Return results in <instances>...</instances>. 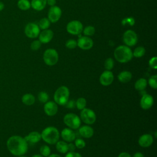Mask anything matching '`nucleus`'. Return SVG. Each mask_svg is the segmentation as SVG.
Here are the masks:
<instances>
[{"label":"nucleus","mask_w":157,"mask_h":157,"mask_svg":"<svg viewBox=\"0 0 157 157\" xmlns=\"http://www.w3.org/2000/svg\"><path fill=\"white\" fill-rule=\"evenodd\" d=\"M53 32L51 29H44L39 34V40L42 44H47L51 41L53 37Z\"/></svg>","instance_id":"a211bd4d"},{"label":"nucleus","mask_w":157,"mask_h":157,"mask_svg":"<svg viewBox=\"0 0 157 157\" xmlns=\"http://www.w3.org/2000/svg\"><path fill=\"white\" fill-rule=\"evenodd\" d=\"M18 8L22 10H27L31 7V2L28 0H19L17 2Z\"/></svg>","instance_id":"a878e982"},{"label":"nucleus","mask_w":157,"mask_h":157,"mask_svg":"<svg viewBox=\"0 0 157 157\" xmlns=\"http://www.w3.org/2000/svg\"><path fill=\"white\" fill-rule=\"evenodd\" d=\"M137 34L132 30H127L123 34V40L128 47L135 45L137 42Z\"/></svg>","instance_id":"6e6552de"},{"label":"nucleus","mask_w":157,"mask_h":157,"mask_svg":"<svg viewBox=\"0 0 157 157\" xmlns=\"http://www.w3.org/2000/svg\"><path fill=\"white\" fill-rule=\"evenodd\" d=\"M132 75L131 72L128 71H123L119 73L117 77L118 80L121 83H128L132 78Z\"/></svg>","instance_id":"412c9836"},{"label":"nucleus","mask_w":157,"mask_h":157,"mask_svg":"<svg viewBox=\"0 0 157 157\" xmlns=\"http://www.w3.org/2000/svg\"><path fill=\"white\" fill-rule=\"evenodd\" d=\"M66 30L71 34L77 35L82 32L83 25L78 20H72L67 23Z\"/></svg>","instance_id":"1a4fd4ad"},{"label":"nucleus","mask_w":157,"mask_h":157,"mask_svg":"<svg viewBox=\"0 0 157 157\" xmlns=\"http://www.w3.org/2000/svg\"><path fill=\"white\" fill-rule=\"evenodd\" d=\"M61 9L56 6H52L48 12V19L52 23L57 22L61 16Z\"/></svg>","instance_id":"9b49d317"},{"label":"nucleus","mask_w":157,"mask_h":157,"mask_svg":"<svg viewBox=\"0 0 157 157\" xmlns=\"http://www.w3.org/2000/svg\"><path fill=\"white\" fill-rule=\"evenodd\" d=\"M65 45L69 49H74L77 46V41L71 39L66 41Z\"/></svg>","instance_id":"c9c22d12"},{"label":"nucleus","mask_w":157,"mask_h":157,"mask_svg":"<svg viewBox=\"0 0 157 157\" xmlns=\"http://www.w3.org/2000/svg\"><path fill=\"white\" fill-rule=\"evenodd\" d=\"M63 121L69 128L72 129H77L81 125L80 117L73 113L66 114L63 118Z\"/></svg>","instance_id":"39448f33"},{"label":"nucleus","mask_w":157,"mask_h":157,"mask_svg":"<svg viewBox=\"0 0 157 157\" xmlns=\"http://www.w3.org/2000/svg\"><path fill=\"white\" fill-rule=\"evenodd\" d=\"M118 157H132V156L129 153L127 152H121L118 155Z\"/></svg>","instance_id":"79ce46f5"},{"label":"nucleus","mask_w":157,"mask_h":157,"mask_svg":"<svg viewBox=\"0 0 157 157\" xmlns=\"http://www.w3.org/2000/svg\"><path fill=\"white\" fill-rule=\"evenodd\" d=\"M82 31L85 36L89 37L94 35L95 33V28L93 26H87L84 28V29H83Z\"/></svg>","instance_id":"7c9ffc66"},{"label":"nucleus","mask_w":157,"mask_h":157,"mask_svg":"<svg viewBox=\"0 0 157 157\" xmlns=\"http://www.w3.org/2000/svg\"><path fill=\"white\" fill-rule=\"evenodd\" d=\"M67 147L68 151H74L76 148L74 144H72V142H69V144H67Z\"/></svg>","instance_id":"a19ab883"},{"label":"nucleus","mask_w":157,"mask_h":157,"mask_svg":"<svg viewBox=\"0 0 157 157\" xmlns=\"http://www.w3.org/2000/svg\"><path fill=\"white\" fill-rule=\"evenodd\" d=\"M47 157H62L61 156L58 155V154H50Z\"/></svg>","instance_id":"a18cd8bd"},{"label":"nucleus","mask_w":157,"mask_h":157,"mask_svg":"<svg viewBox=\"0 0 157 157\" xmlns=\"http://www.w3.org/2000/svg\"><path fill=\"white\" fill-rule=\"evenodd\" d=\"M50 21L47 18H42L39 22V27L41 29H47L50 27Z\"/></svg>","instance_id":"cd10ccee"},{"label":"nucleus","mask_w":157,"mask_h":157,"mask_svg":"<svg viewBox=\"0 0 157 157\" xmlns=\"http://www.w3.org/2000/svg\"><path fill=\"white\" fill-rule=\"evenodd\" d=\"M41 44L42 43L39 40H35L33 41L30 45L31 49L33 51H36V50H39L41 47Z\"/></svg>","instance_id":"e433bc0d"},{"label":"nucleus","mask_w":157,"mask_h":157,"mask_svg":"<svg viewBox=\"0 0 157 157\" xmlns=\"http://www.w3.org/2000/svg\"><path fill=\"white\" fill-rule=\"evenodd\" d=\"M86 105V101L84 98H79L75 101V107L78 110H82Z\"/></svg>","instance_id":"c85d7f7f"},{"label":"nucleus","mask_w":157,"mask_h":157,"mask_svg":"<svg viewBox=\"0 0 157 157\" xmlns=\"http://www.w3.org/2000/svg\"><path fill=\"white\" fill-rule=\"evenodd\" d=\"M114 76L110 71L105 70L100 75L99 82L103 86H107L111 85L113 81Z\"/></svg>","instance_id":"ddd939ff"},{"label":"nucleus","mask_w":157,"mask_h":157,"mask_svg":"<svg viewBox=\"0 0 157 157\" xmlns=\"http://www.w3.org/2000/svg\"><path fill=\"white\" fill-rule=\"evenodd\" d=\"M61 136L64 141L69 143L74 141L76 137L74 131L69 128H64L61 132Z\"/></svg>","instance_id":"dca6fc26"},{"label":"nucleus","mask_w":157,"mask_h":157,"mask_svg":"<svg viewBox=\"0 0 157 157\" xmlns=\"http://www.w3.org/2000/svg\"><path fill=\"white\" fill-rule=\"evenodd\" d=\"M77 46L82 50H90L93 46V40L88 36H82L78 38Z\"/></svg>","instance_id":"f8f14e48"},{"label":"nucleus","mask_w":157,"mask_h":157,"mask_svg":"<svg viewBox=\"0 0 157 157\" xmlns=\"http://www.w3.org/2000/svg\"><path fill=\"white\" fill-rule=\"evenodd\" d=\"M114 61L112 58H108L104 62V67L107 71H110L113 68Z\"/></svg>","instance_id":"473e14b6"},{"label":"nucleus","mask_w":157,"mask_h":157,"mask_svg":"<svg viewBox=\"0 0 157 157\" xmlns=\"http://www.w3.org/2000/svg\"><path fill=\"white\" fill-rule=\"evenodd\" d=\"M17 157H26V156H24L23 155H22V156H17Z\"/></svg>","instance_id":"09e8293b"},{"label":"nucleus","mask_w":157,"mask_h":157,"mask_svg":"<svg viewBox=\"0 0 157 157\" xmlns=\"http://www.w3.org/2000/svg\"><path fill=\"white\" fill-rule=\"evenodd\" d=\"M154 103V99L151 95L149 94H143L140 98V105L144 110H148L150 109Z\"/></svg>","instance_id":"4468645a"},{"label":"nucleus","mask_w":157,"mask_h":157,"mask_svg":"<svg viewBox=\"0 0 157 157\" xmlns=\"http://www.w3.org/2000/svg\"><path fill=\"white\" fill-rule=\"evenodd\" d=\"M80 116V120L88 125L93 124L96 120L95 112L92 109L88 108H84L81 110Z\"/></svg>","instance_id":"0eeeda50"},{"label":"nucleus","mask_w":157,"mask_h":157,"mask_svg":"<svg viewBox=\"0 0 157 157\" xmlns=\"http://www.w3.org/2000/svg\"><path fill=\"white\" fill-rule=\"evenodd\" d=\"M132 157H144V155L140 152H136L134 154Z\"/></svg>","instance_id":"c03bdc74"},{"label":"nucleus","mask_w":157,"mask_h":157,"mask_svg":"<svg viewBox=\"0 0 157 157\" xmlns=\"http://www.w3.org/2000/svg\"><path fill=\"white\" fill-rule=\"evenodd\" d=\"M40 134L42 139L50 145L55 144L59 140L60 136V134L58 129L53 126L45 128L43 129Z\"/></svg>","instance_id":"f03ea898"},{"label":"nucleus","mask_w":157,"mask_h":157,"mask_svg":"<svg viewBox=\"0 0 157 157\" xmlns=\"http://www.w3.org/2000/svg\"><path fill=\"white\" fill-rule=\"evenodd\" d=\"M47 4V0H31V6L36 10H43Z\"/></svg>","instance_id":"4be33fe9"},{"label":"nucleus","mask_w":157,"mask_h":157,"mask_svg":"<svg viewBox=\"0 0 157 157\" xmlns=\"http://www.w3.org/2000/svg\"><path fill=\"white\" fill-rule=\"evenodd\" d=\"M147 85V80L144 78H140L134 83V88L137 91H144Z\"/></svg>","instance_id":"b1692460"},{"label":"nucleus","mask_w":157,"mask_h":157,"mask_svg":"<svg viewBox=\"0 0 157 157\" xmlns=\"http://www.w3.org/2000/svg\"><path fill=\"white\" fill-rule=\"evenodd\" d=\"M79 134L84 138H90L93 136L94 130L89 125H83L78 128Z\"/></svg>","instance_id":"6ab92c4d"},{"label":"nucleus","mask_w":157,"mask_h":157,"mask_svg":"<svg viewBox=\"0 0 157 157\" xmlns=\"http://www.w3.org/2000/svg\"><path fill=\"white\" fill-rule=\"evenodd\" d=\"M39 27L34 23H28L25 28V33L26 36L29 38H36L39 36L40 33Z\"/></svg>","instance_id":"9d476101"},{"label":"nucleus","mask_w":157,"mask_h":157,"mask_svg":"<svg viewBox=\"0 0 157 157\" xmlns=\"http://www.w3.org/2000/svg\"><path fill=\"white\" fill-rule=\"evenodd\" d=\"M145 53V49L144 47L142 46H139L136 47L134 52H132V55L133 56L136 58H140L143 56Z\"/></svg>","instance_id":"bb28decb"},{"label":"nucleus","mask_w":157,"mask_h":157,"mask_svg":"<svg viewBox=\"0 0 157 157\" xmlns=\"http://www.w3.org/2000/svg\"><path fill=\"white\" fill-rule=\"evenodd\" d=\"M148 64L150 67L153 69H156L157 68V58L156 56L152 57L150 58L148 62Z\"/></svg>","instance_id":"4c0bfd02"},{"label":"nucleus","mask_w":157,"mask_h":157,"mask_svg":"<svg viewBox=\"0 0 157 157\" xmlns=\"http://www.w3.org/2000/svg\"><path fill=\"white\" fill-rule=\"evenodd\" d=\"M47 4L51 7L53 6L56 4V0H47Z\"/></svg>","instance_id":"37998d69"},{"label":"nucleus","mask_w":157,"mask_h":157,"mask_svg":"<svg viewBox=\"0 0 157 157\" xmlns=\"http://www.w3.org/2000/svg\"><path fill=\"white\" fill-rule=\"evenodd\" d=\"M157 75H151L148 80V83L150 86L151 88L153 89H156L157 88Z\"/></svg>","instance_id":"72a5a7b5"},{"label":"nucleus","mask_w":157,"mask_h":157,"mask_svg":"<svg viewBox=\"0 0 157 157\" xmlns=\"http://www.w3.org/2000/svg\"><path fill=\"white\" fill-rule=\"evenodd\" d=\"M56 149L58 152L61 153H66L68 152L67 144L65 141L58 140L56 143Z\"/></svg>","instance_id":"393cba45"},{"label":"nucleus","mask_w":157,"mask_h":157,"mask_svg":"<svg viewBox=\"0 0 157 157\" xmlns=\"http://www.w3.org/2000/svg\"><path fill=\"white\" fill-rule=\"evenodd\" d=\"M31 157H44V156H42L41 155H39V154H35V155H33Z\"/></svg>","instance_id":"de8ad7c7"},{"label":"nucleus","mask_w":157,"mask_h":157,"mask_svg":"<svg viewBox=\"0 0 157 157\" xmlns=\"http://www.w3.org/2000/svg\"><path fill=\"white\" fill-rule=\"evenodd\" d=\"M132 52L131 48L126 45H120L114 51V57L115 59L121 63L129 62L132 58Z\"/></svg>","instance_id":"7ed1b4c3"},{"label":"nucleus","mask_w":157,"mask_h":157,"mask_svg":"<svg viewBox=\"0 0 157 157\" xmlns=\"http://www.w3.org/2000/svg\"><path fill=\"white\" fill-rule=\"evenodd\" d=\"M40 153L42 156L44 157H47L50 155L51 153V150L50 148L47 145H43L40 147Z\"/></svg>","instance_id":"c756f323"},{"label":"nucleus","mask_w":157,"mask_h":157,"mask_svg":"<svg viewBox=\"0 0 157 157\" xmlns=\"http://www.w3.org/2000/svg\"><path fill=\"white\" fill-rule=\"evenodd\" d=\"M74 145H75L76 148H79V149H82V148H83L85 147L86 143L82 139L78 138V139H75L74 140Z\"/></svg>","instance_id":"f704fd0d"},{"label":"nucleus","mask_w":157,"mask_h":157,"mask_svg":"<svg viewBox=\"0 0 157 157\" xmlns=\"http://www.w3.org/2000/svg\"><path fill=\"white\" fill-rule=\"evenodd\" d=\"M6 145L9 152L17 156L25 155L28 149V142L25 139L17 135L10 136L7 139Z\"/></svg>","instance_id":"f257e3e1"},{"label":"nucleus","mask_w":157,"mask_h":157,"mask_svg":"<svg viewBox=\"0 0 157 157\" xmlns=\"http://www.w3.org/2000/svg\"><path fill=\"white\" fill-rule=\"evenodd\" d=\"M153 142V137L150 134H144L140 136L138 140L139 145L142 147H148Z\"/></svg>","instance_id":"f3484780"},{"label":"nucleus","mask_w":157,"mask_h":157,"mask_svg":"<svg viewBox=\"0 0 157 157\" xmlns=\"http://www.w3.org/2000/svg\"><path fill=\"white\" fill-rule=\"evenodd\" d=\"M21 101L26 105H31L35 102L36 99L33 94L31 93H26L22 96Z\"/></svg>","instance_id":"5701e85b"},{"label":"nucleus","mask_w":157,"mask_h":157,"mask_svg":"<svg viewBox=\"0 0 157 157\" xmlns=\"http://www.w3.org/2000/svg\"><path fill=\"white\" fill-rule=\"evenodd\" d=\"M58 104L53 101H47L45 103L44 110L45 113L50 117L54 116L58 112Z\"/></svg>","instance_id":"2eb2a0df"},{"label":"nucleus","mask_w":157,"mask_h":157,"mask_svg":"<svg viewBox=\"0 0 157 157\" xmlns=\"http://www.w3.org/2000/svg\"><path fill=\"white\" fill-rule=\"evenodd\" d=\"M38 100L42 103H45L48 101V94L45 91H40L37 95Z\"/></svg>","instance_id":"2f4dec72"},{"label":"nucleus","mask_w":157,"mask_h":157,"mask_svg":"<svg viewBox=\"0 0 157 157\" xmlns=\"http://www.w3.org/2000/svg\"><path fill=\"white\" fill-rule=\"evenodd\" d=\"M66 107L69 109H73L75 107V101L74 100H68L66 104L64 105Z\"/></svg>","instance_id":"ea45409f"},{"label":"nucleus","mask_w":157,"mask_h":157,"mask_svg":"<svg viewBox=\"0 0 157 157\" xmlns=\"http://www.w3.org/2000/svg\"><path fill=\"white\" fill-rule=\"evenodd\" d=\"M4 8V3H3L2 2L0 1V11L2 10Z\"/></svg>","instance_id":"49530a36"},{"label":"nucleus","mask_w":157,"mask_h":157,"mask_svg":"<svg viewBox=\"0 0 157 157\" xmlns=\"http://www.w3.org/2000/svg\"><path fill=\"white\" fill-rule=\"evenodd\" d=\"M70 92L66 86H61L57 88L54 94V101L59 105H64L69 100Z\"/></svg>","instance_id":"20e7f679"},{"label":"nucleus","mask_w":157,"mask_h":157,"mask_svg":"<svg viewBox=\"0 0 157 157\" xmlns=\"http://www.w3.org/2000/svg\"><path fill=\"white\" fill-rule=\"evenodd\" d=\"M65 157H82V155L77 153L74 151H68L66 153V155H65Z\"/></svg>","instance_id":"58836bf2"},{"label":"nucleus","mask_w":157,"mask_h":157,"mask_svg":"<svg viewBox=\"0 0 157 157\" xmlns=\"http://www.w3.org/2000/svg\"><path fill=\"white\" fill-rule=\"evenodd\" d=\"M27 142L36 144L41 140V134L37 131H32L24 137Z\"/></svg>","instance_id":"aec40b11"},{"label":"nucleus","mask_w":157,"mask_h":157,"mask_svg":"<svg viewBox=\"0 0 157 157\" xmlns=\"http://www.w3.org/2000/svg\"><path fill=\"white\" fill-rule=\"evenodd\" d=\"M58 53L53 48H48L44 53L43 59L44 63L48 66H54L58 61Z\"/></svg>","instance_id":"423d86ee"}]
</instances>
